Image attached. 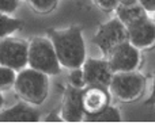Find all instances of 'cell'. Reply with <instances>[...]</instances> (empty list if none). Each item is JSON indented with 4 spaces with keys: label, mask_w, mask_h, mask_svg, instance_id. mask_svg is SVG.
Returning <instances> with one entry per match:
<instances>
[{
    "label": "cell",
    "mask_w": 155,
    "mask_h": 126,
    "mask_svg": "<svg viewBox=\"0 0 155 126\" xmlns=\"http://www.w3.org/2000/svg\"><path fill=\"white\" fill-rule=\"evenodd\" d=\"M40 111L29 102H18L8 109H3L0 122H40Z\"/></svg>",
    "instance_id": "cell-12"
},
{
    "label": "cell",
    "mask_w": 155,
    "mask_h": 126,
    "mask_svg": "<svg viewBox=\"0 0 155 126\" xmlns=\"http://www.w3.org/2000/svg\"><path fill=\"white\" fill-rule=\"evenodd\" d=\"M140 0H120V3H137Z\"/></svg>",
    "instance_id": "cell-24"
},
{
    "label": "cell",
    "mask_w": 155,
    "mask_h": 126,
    "mask_svg": "<svg viewBox=\"0 0 155 126\" xmlns=\"http://www.w3.org/2000/svg\"><path fill=\"white\" fill-rule=\"evenodd\" d=\"M83 91L84 88H78L68 84L64 90L61 100V114L64 122H83L84 121V106H83Z\"/></svg>",
    "instance_id": "cell-8"
},
{
    "label": "cell",
    "mask_w": 155,
    "mask_h": 126,
    "mask_svg": "<svg viewBox=\"0 0 155 126\" xmlns=\"http://www.w3.org/2000/svg\"><path fill=\"white\" fill-rule=\"evenodd\" d=\"M93 3L105 12H112L116 11V8L120 4V0H93Z\"/></svg>",
    "instance_id": "cell-19"
},
{
    "label": "cell",
    "mask_w": 155,
    "mask_h": 126,
    "mask_svg": "<svg viewBox=\"0 0 155 126\" xmlns=\"http://www.w3.org/2000/svg\"><path fill=\"white\" fill-rule=\"evenodd\" d=\"M29 5L38 14L52 12L59 4V0H27Z\"/></svg>",
    "instance_id": "cell-17"
},
{
    "label": "cell",
    "mask_w": 155,
    "mask_h": 126,
    "mask_svg": "<svg viewBox=\"0 0 155 126\" xmlns=\"http://www.w3.org/2000/svg\"><path fill=\"white\" fill-rule=\"evenodd\" d=\"M23 20L12 18L8 14H0V38L12 37L16 31L23 29Z\"/></svg>",
    "instance_id": "cell-15"
},
{
    "label": "cell",
    "mask_w": 155,
    "mask_h": 126,
    "mask_svg": "<svg viewBox=\"0 0 155 126\" xmlns=\"http://www.w3.org/2000/svg\"><path fill=\"white\" fill-rule=\"evenodd\" d=\"M140 49L134 46L129 41L118 45L109 56V64L113 72H131L137 71L142 64V53Z\"/></svg>",
    "instance_id": "cell-7"
},
{
    "label": "cell",
    "mask_w": 155,
    "mask_h": 126,
    "mask_svg": "<svg viewBox=\"0 0 155 126\" xmlns=\"http://www.w3.org/2000/svg\"><path fill=\"white\" fill-rule=\"evenodd\" d=\"M154 14V16H153V19H154V22H155V12H153Z\"/></svg>",
    "instance_id": "cell-25"
},
{
    "label": "cell",
    "mask_w": 155,
    "mask_h": 126,
    "mask_svg": "<svg viewBox=\"0 0 155 126\" xmlns=\"http://www.w3.org/2000/svg\"><path fill=\"white\" fill-rule=\"evenodd\" d=\"M128 41L140 50L153 49L155 46L154 19L147 16V18L128 26Z\"/></svg>",
    "instance_id": "cell-10"
},
{
    "label": "cell",
    "mask_w": 155,
    "mask_h": 126,
    "mask_svg": "<svg viewBox=\"0 0 155 126\" xmlns=\"http://www.w3.org/2000/svg\"><path fill=\"white\" fill-rule=\"evenodd\" d=\"M19 2L21 0H0V11H2V14L12 15L19 8Z\"/></svg>",
    "instance_id": "cell-20"
},
{
    "label": "cell",
    "mask_w": 155,
    "mask_h": 126,
    "mask_svg": "<svg viewBox=\"0 0 155 126\" xmlns=\"http://www.w3.org/2000/svg\"><path fill=\"white\" fill-rule=\"evenodd\" d=\"M16 77H18V71L2 65V68H0V88H2V92L14 88Z\"/></svg>",
    "instance_id": "cell-16"
},
{
    "label": "cell",
    "mask_w": 155,
    "mask_h": 126,
    "mask_svg": "<svg viewBox=\"0 0 155 126\" xmlns=\"http://www.w3.org/2000/svg\"><path fill=\"white\" fill-rule=\"evenodd\" d=\"M68 84H71V86H74V87H78V88H84L86 87V80H84V75H83L82 67L70 71Z\"/></svg>",
    "instance_id": "cell-18"
},
{
    "label": "cell",
    "mask_w": 155,
    "mask_h": 126,
    "mask_svg": "<svg viewBox=\"0 0 155 126\" xmlns=\"http://www.w3.org/2000/svg\"><path fill=\"white\" fill-rule=\"evenodd\" d=\"M146 103L150 106H155V68H154V77H153V90H151V95Z\"/></svg>",
    "instance_id": "cell-23"
},
{
    "label": "cell",
    "mask_w": 155,
    "mask_h": 126,
    "mask_svg": "<svg viewBox=\"0 0 155 126\" xmlns=\"http://www.w3.org/2000/svg\"><path fill=\"white\" fill-rule=\"evenodd\" d=\"M146 84H147V80L144 75L137 71L114 72L109 90L112 92V96L116 98L118 102L131 103L137 100L144 94Z\"/></svg>",
    "instance_id": "cell-4"
},
{
    "label": "cell",
    "mask_w": 155,
    "mask_h": 126,
    "mask_svg": "<svg viewBox=\"0 0 155 126\" xmlns=\"http://www.w3.org/2000/svg\"><path fill=\"white\" fill-rule=\"evenodd\" d=\"M140 4H142L148 12H155V0H140Z\"/></svg>",
    "instance_id": "cell-21"
},
{
    "label": "cell",
    "mask_w": 155,
    "mask_h": 126,
    "mask_svg": "<svg viewBox=\"0 0 155 126\" xmlns=\"http://www.w3.org/2000/svg\"><path fill=\"white\" fill-rule=\"evenodd\" d=\"M83 75H84L86 87L87 86H102L109 87L112 77L114 75L109 60L106 57L102 58H86L84 64L82 65Z\"/></svg>",
    "instance_id": "cell-9"
},
{
    "label": "cell",
    "mask_w": 155,
    "mask_h": 126,
    "mask_svg": "<svg viewBox=\"0 0 155 126\" xmlns=\"http://www.w3.org/2000/svg\"><path fill=\"white\" fill-rule=\"evenodd\" d=\"M114 14L127 27L148 16V11L140 4V2H137V3H120L118 7L116 8Z\"/></svg>",
    "instance_id": "cell-13"
},
{
    "label": "cell",
    "mask_w": 155,
    "mask_h": 126,
    "mask_svg": "<svg viewBox=\"0 0 155 126\" xmlns=\"http://www.w3.org/2000/svg\"><path fill=\"white\" fill-rule=\"evenodd\" d=\"M53 42L59 61L65 69L80 68L87 58L86 42L80 26H70L67 29H51L46 31Z\"/></svg>",
    "instance_id": "cell-1"
},
{
    "label": "cell",
    "mask_w": 155,
    "mask_h": 126,
    "mask_svg": "<svg viewBox=\"0 0 155 126\" xmlns=\"http://www.w3.org/2000/svg\"><path fill=\"white\" fill-rule=\"evenodd\" d=\"M123 119L121 111L117 106H113L110 103L101 111L94 114H86L83 122H120Z\"/></svg>",
    "instance_id": "cell-14"
},
{
    "label": "cell",
    "mask_w": 155,
    "mask_h": 126,
    "mask_svg": "<svg viewBox=\"0 0 155 126\" xmlns=\"http://www.w3.org/2000/svg\"><path fill=\"white\" fill-rule=\"evenodd\" d=\"M112 92L109 87L87 86L83 91V106L86 114H94L110 105Z\"/></svg>",
    "instance_id": "cell-11"
},
{
    "label": "cell",
    "mask_w": 155,
    "mask_h": 126,
    "mask_svg": "<svg viewBox=\"0 0 155 126\" xmlns=\"http://www.w3.org/2000/svg\"><path fill=\"white\" fill-rule=\"evenodd\" d=\"M0 62L15 71L29 67V42L15 37L2 38L0 42Z\"/></svg>",
    "instance_id": "cell-6"
},
{
    "label": "cell",
    "mask_w": 155,
    "mask_h": 126,
    "mask_svg": "<svg viewBox=\"0 0 155 126\" xmlns=\"http://www.w3.org/2000/svg\"><path fill=\"white\" fill-rule=\"evenodd\" d=\"M14 92L25 102L34 106L42 105L49 94V75L31 67L25 68L18 72Z\"/></svg>",
    "instance_id": "cell-2"
},
{
    "label": "cell",
    "mask_w": 155,
    "mask_h": 126,
    "mask_svg": "<svg viewBox=\"0 0 155 126\" xmlns=\"http://www.w3.org/2000/svg\"><path fill=\"white\" fill-rule=\"evenodd\" d=\"M29 67L49 76L59 75L61 64L49 37H34L29 42Z\"/></svg>",
    "instance_id": "cell-3"
},
{
    "label": "cell",
    "mask_w": 155,
    "mask_h": 126,
    "mask_svg": "<svg viewBox=\"0 0 155 126\" xmlns=\"http://www.w3.org/2000/svg\"><path fill=\"white\" fill-rule=\"evenodd\" d=\"M127 41H128V27L117 16L99 24L93 37V43L101 50L104 57H107L118 45Z\"/></svg>",
    "instance_id": "cell-5"
},
{
    "label": "cell",
    "mask_w": 155,
    "mask_h": 126,
    "mask_svg": "<svg viewBox=\"0 0 155 126\" xmlns=\"http://www.w3.org/2000/svg\"><path fill=\"white\" fill-rule=\"evenodd\" d=\"M45 122H64V119H63L61 114H56V113H51L48 117H46L45 119H44Z\"/></svg>",
    "instance_id": "cell-22"
}]
</instances>
